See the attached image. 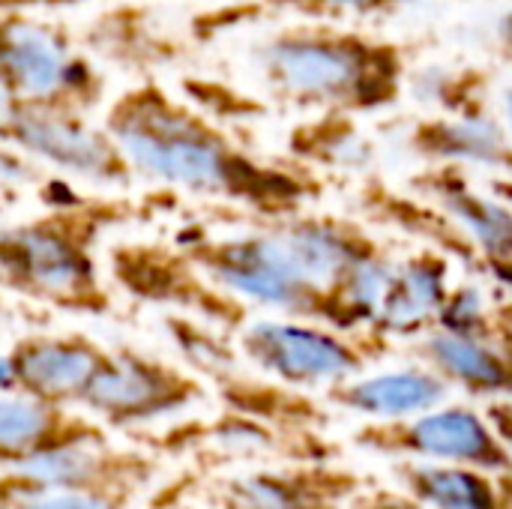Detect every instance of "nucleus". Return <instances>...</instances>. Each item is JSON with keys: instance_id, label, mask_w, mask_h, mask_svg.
I'll return each instance as SVG.
<instances>
[{"instance_id": "1", "label": "nucleus", "mask_w": 512, "mask_h": 509, "mask_svg": "<svg viewBox=\"0 0 512 509\" xmlns=\"http://www.w3.org/2000/svg\"><path fill=\"white\" fill-rule=\"evenodd\" d=\"M102 123L123 150L132 174L165 189L237 207L255 222L309 210L327 192L321 174L291 159L273 162L252 153L210 114L174 96L153 75H144L105 102Z\"/></svg>"}, {"instance_id": "2", "label": "nucleus", "mask_w": 512, "mask_h": 509, "mask_svg": "<svg viewBox=\"0 0 512 509\" xmlns=\"http://www.w3.org/2000/svg\"><path fill=\"white\" fill-rule=\"evenodd\" d=\"M249 60L273 99L309 114L333 111L363 120L408 96V48L345 21L282 24L252 45Z\"/></svg>"}, {"instance_id": "3", "label": "nucleus", "mask_w": 512, "mask_h": 509, "mask_svg": "<svg viewBox=\"0 0 512 509\" xmlns=\"http://www.w3.org/2000/svg\"><path fill=\"white\" fill-rule=\"evenodd\" d=\"M135 216L129 198L96 195L0 225V291L78 318L111 315L114 294L102 276L99 246Z\"/></svg>"}, {"instance_id": "4", "label": "nucleus", "mask_w": 512, "mask_h": 509, "mask_svg": "<svg viewBox=\"0 0 512 509\" xmlns=\"http://www.w3.org/2000/svg\"><path fill=\"white\" fill-rule=\"evenodd\" d=\"M174 243L225 294L285 318H324V291L315 288L285 249L270 222L234 234H213L204 225H183Z\"/></svg>"}, {"instance_id": "5", "label": "nucleus", "mask_w": 512, "mask_h": 509, "mask_svg": "<svg viewBox=\"0 0 512 509\" xmlns=\"http://www.w3.org/2000/svg\"><path fill=\"white\" fill-rule=\"evenodd\" d=\"M0 144L24 153L36 165H48L99 189H129L135 174L105 129L87 111L24 99L0 87Z\"/></svg>"}, {"instance_id": "6", "label": "nucleus", "mask_w": 512, "mask_h": 509, "mask_svg": "<svg viewBox=\"0 0 512 509\" xmlns=\"http://www.w3.org/2000/svg\"><path fill=\"white\" fill-rule=\"evenodd\" d=\"M0 87L93 114L105 105L108 81L78 39L36 12H0Z\"/></svg>"}, {"instance_id": "7", "label": "nucleus", "mask_w": 512, "mask_h": 509, "mask_svg": "<svg viewBox=\"0 0 512 509\" xmlns=\"http://www.w3.org/2000/svg\"><path fill=\"white\" fill-rule=\"evenodd\" d=\"M240 354L288 387H333L366 372L384 342L306 318H264L240 327Z\"/></svg>"}, {"instance_id": "8", "label": "nucleus", "mask_w": 512, "mask_h": 509, "mask_svg": "<svg viewBox=\"0 0 512 509\" xmlns=\"http://www.w3.org/2000/svg\"><path fill=\"white\" fill-rule=\"evenodd\" d=\"M111 282L138 303L192 315L210 327L240 330L246 303L216 288L177 243L123 240L108 249Z\"/></svg>"}, {"instance_id": "9", "label": "nucleus", "mask_w": 512, "mask_h": 509, "mask_svg": "<svg viewBox=\"0 0 512 509\" xmlns=\"http://www.w3.org/2000/svg\"><path fill=\"white\" fill-rule=\"evenodd\" d=\"M360 450L396 459L468 465L495 477L512 474V453L492 423L468 405H438L405 420H372L354 432Z\"/></svg>"}, {"instance_id": "10", "label": "nucleus", "mask_w": 512, "mask_h": 509, "mask_svg": "<svg viewBox=\"0 0 512 509\" xmlns=\"http://www.w3.org/2000/svg\"><path fill=\"white\" fill-rule=\"evenodd\" d=\"M201 399V384L183 369L150 354L120 348L105 351L81 405L114 426L150 423L177 414Z\"/></svg>"}, {"instance_id": "11", "label": "nucleus", "mask_w": 512, "mask_h": 509, "mask_svg": "<svg viewBox=\"0 0 512 509\" xmlns=\"http://www.w3.org/2000/svg\"><path fill=\"white\" fill-rule=\"evenodd\" d=\"M411 186L447 219L459 240L489 267L492 279L512 291V198L477 183L474 171L423 165Z\"/></svg>"}, {"instance_id": "12", "label": "nucleus", "mask_w": 512, "mask_h": 509, "mask_svg": "<svg viewBox=\"0 0 512 509\" xmlns=\"http://www.w3.org/2000/svg\"><path fill=\"white\" fill-rule=\"evenodd\" d=\"M405 147L423 165H453L512 177V138L495 108L426 114L405 132Z\"/></svg>"}, {"instance_id": "13", "label": "nucleus", "mask_w": 512, "mask_h": 509, "mask_svg": "<svg viewBox=\"0 0 512 509\" xmlns=\"http://www.w3.org/2000/svg\"><path fill=\"white\" fill-rule=\"evenodd\" d=\"M15 390L48 405H81L105 348L81 333H30L9 351Z\"/></svg>"}, {"instance_id": "14", "label": "nucleus", "mask_w": 512, "mask_h": 509, "mask_svg": "<svg viewBox=\"0 0 512 509\" xmlns=\"http://www.w3.org/2000/svg\"><path fill=\"white\" fill-rule=\"evenodd\" d=\"M453 288V267L444 249L420 246L396 258L390 285L369 327L378 342L420 339L438 324V312Z\"/></svg>"}, {"instance_id": "15", "label": "nucleus", "mask_w": 512, "mask_h": 509, "mask_svg": "<svg viewBox=\"0 0 512 509\" xmlns=\"http://www.w3.org/2000/svg\"><path fill=\"white\" fill-rule=\"evenodd\" d=\"M270 225L282 237L300 273L321 291L384 246L363 222L336 213H312V207L285 219H273Z\"/></svg>"}, {"instance_id": "16", "label": "nucleus", "mask_w": 512, "mask_h": 509, "mask_svg": "<svg viewBox=\"0 0 512 509\" xmlns=\"http://www.w3.org/2000/svg\"><path fill=\"white\" fill-rule=\"evenodd\" d=\"M420 363L450 387L477 399H512V324L501 321L492 336H456L429 330L417 339Z\"/></svg>"}, {"instance_id": "17", "label": "nucleus", "mask_w": 512, "mask_h": 509, "mask_svg": "<svg viewBox=\"0 0 512 509\" xmlns=\"http://www.w3.org/2000/svg\"><path fill=\"white\" fill-rule=\"evenodd\" d=\"M363 486L351 471L306 465L237 477L222 486L219 501L225 509H348Z\"/></svg>"}, {"instance_id": "18", "label": "nucleus", "mask_w": 512, "mask_h": 509, "mask_svg": "<svg viewBox=\"0 0 512 509\" xmlns=\"http://www.w3.org/2000/svg\"><path fill=\"white\" fill-rule=\"evenodd\" d=\"M450 393L453 387L426 363L378 375L360 372L342 384L327 387V399L333 405L366 420H405L444 405Z\"/></svg>"}, {"instance_id": "19", "label": "nucleus", "mask_w": 512, "mask_h": 509, "mask_svg": "<svg viewBox=\"0 0 512 509\" xmlns=\"http://www.w3.org/2000/svg\"><path fill=\"white\" fill-rule=\"evenodd\" d=\"M285 156L315 174H366L378 159V144L360 117L318 111L285 132Z\"/></svg>"}, {"instance_id": "20", "label": "nucleus", "mask_w": 512, "mask_h": 509, "mask_svg": "<svg viewBox=\"0 0 512 509\" xmlns=\"http://www.w3.org/2000/svg\"><path fill=\"white\" fill-rule=\"evenodd\" d=\"M96 438L99 432L93 426L72 420L60 405L24 393H0V462H24L60 444Z\"/></svg>"}, {"instance_id": "21", "label": "nucleus", "mask_w": 512, "mask_h": 509, "mask_svg": "<svg viewBox=\"0 0 512 509\" xmlns=\"http://www.w3.org/2000/svg\"><path fill=\"white\" fill-rule=\"evenodd\" d=\"M393 480L429 509H507L495 474L423 459H396Z\"/></svg>"}, {"instance_id": "22", "label": "nucleus", "mask_w": 512, "mask_h": 509, "mask_svg": "<svg viewBox=\"0 0 512 509\" xmlns=\"http://www.w3.org/2000/svg\"><path fill=\"white\" fill-rule=\"evenodd\" d=\"M396 267V252L390 246L375 249L357 261L339 282L324 291V318L321 324L342 333H369L384 291Z\"/></svg>"}, {"instance_id": "23", "label": "nucleus", "mask_w": 512, "mask_h": 509, "mask_svg": "<svg viewBox=\"0 0 512 509\" xmlns=\"http://www.w3.org/2000/svg\"><path fill=\"white\" fill-rule=\"evenodd\" d=\"M492 75L480 66L429 63L408 72V96L423 102L432 114H468L492 108Z\"/></svg>"}, {"instance_id": "24", "label": "nucleus", "mask_w": 512, "mask_h": 509, "mask_svg": "<svg viewBox=\"0 0 512 509\" xmlns=\"http://www.w3.org/2000/svg\"><path fill=\"white\" fill-rule=\"evenodd\" d=\"M261 9V15H294L306 21H384L405 9H411L417 0H249Z\"/></svg>"}, {"instance_id": "25", "label": "nucleus", "mask_w": 512, "mask_h": 509, "mask_svg": "<svg viewBox=\"0 0 512 509\" xmlns=\"http://www.w3.org/2000/svg\"><path fill=\"white\" fill-rule=\"evenodd\" d=\"M498 324L495 303L477 282H453L435 327L456 336H492Z\"/></svg>"}, {"instance_id": "26", "label": "nucleus", "mask_w": 512, "mask_h": 509, "mask_svg": "<svg viewBox=\"0 0 512 509\" xmlns=\"http://www.w3.org/2000/svg\"><path fill=\"white\" fill-rule=\"evenodd\" d=\"M165 330L171 333L174 345L189 360V366H195L198 372L216 378L234 369V354L222 342V336H216V327L210 330V324H201L192 315H168Z\"/></svg>"}, {"instance_id": "27", "label": "nucleus", "mask_w": 512, "mask_h": 509, "mask_svg": "<svg viewBox=\"0 0 512 509\" xmlns=\"http://www.w3.org/2000/svg\"><path fill=\"white\" fill-rule=\"evenodd\" d=\"M42 180V168L24 153L0 144V186H36Z\"/></svg>"}, {"instance_id": "28", "label": "nucleus", "mask_w": 512, "mask_h": 509, "mask_svg": "<svg viewBox=\"0 0 512 509\" xmlns=\"http://www.w3.org/2000/svg\"><path fill=\"white\" fill-rule=\"evenodd\" d=\"M348 509H429L426 504H420L417 498H411L402 489H384V486H363Z\"/></svg>"}, {"instance_id": "29", "label": "nucleus", "mask_w": 512, "mask_h": 509, "mask_svg": "<svg viewBox=\"0 0 512 509\" xmlns=\"http://www.w3.org/2000/svg\"><path fill=\"white\" fill-rule=\"evenodd\" d=\"M18 509H120L105 495H81V492H63V495H48V498H33Z\"/></svg>"}, {"instance_id": "30", "label": "nucleus", "mask_w": 512, "mask_h": 509, "mask_svg": "<svg viewBox=\"0 0 512 509\" xmlns=\"http://www.w3.org/2000/svg\"><path fill=\"white\" fill-rule=\"evenodd\" d=\"M486 420L492 423L495 435L504 441V447L512 453V402L510 399H492Z\"/></svg>"}, {"instance_id": "31", "label": "nucleus", "mask_w": 512, "mask_h": 509, "mask_svg": "<svg viewBox=\"0 0 512 509\" xmlns=\"http://www.w3.org/2000/svg\"><path fill=\"white\" fill-rule=\"evenodd\" d=\"M87 0H0V12H57V9H75Z\"/></svg>"}, {"instance_id": "32", "label": "nucleus", "mask_w": 512, "mask_h": 509, "mask_svg": "<svg viewBox=\"0 0 512 509\" xmlns=\"http://www.w3.org/2000/svg\"><path fill=\"white\" fill-rule=\"evenodd\" d=\"M492 42H495V54L512 66V6L510 9H504L498 18H495V24H492Z\"/></svg>"}, {"instance_id": "33", "label": "nucleus", "mask_w": 512, "mask_h": 509, "mask_svg": "<svg viewBox=\"0 0 512 509\" xmlns=\"http://www.w3.org/2000/svg\"><path fill=\"white\" fill-rule=\"evenodd\" d=\"M498 114H501V120L507 123V132H510L512 138V84H507V87L501 90V96H498Z\"/></svg>"}, {"instance_id": "34", "label": "nucleus", "mask_w": 512, "mask_h": 509, "mask_svg": "<svg viewBox=\"0 0 512 509\" xmlns=\"http://www.w3.org/2000/svg\"><path fill=\"white\" fill-rule=\"evenodd\" d=\"M0 393H18L15 390V375H12V366H9L6 354H0Z\"/></svg>"}, {"instance_id": "35", "label": "nucleus", "mask_w": 512, "mask_h": 509, "mask_svg": "<svg viewBox=\"0 0 512 509\" xmlns=\"http://www.w3.org/2000/svg\"><path fill=\"white\" fill-rule=\"evenodd\" d=\"M498 480H501V489H504V507L512 509V474H504Z\"/></svg>"}, {"instance_id": "36", "label": "nucleus", "mask_w": 512, "mask_h": 509, "mask_svg": "<svg viewBox=\"0 0 512 509\" xmlns=\"http://www.w3.org/2000/svg\"><path fill=\"white\" fill-rule=\"evenodd\" d=\"M9 306H6V300H3V294H0V333L6 330V324H9Z\"/></svg>"}, {"instance_id": "37", "label": "nucleus", "mask_w": 512, "mask_h": 509, "mask_svg": "<svg viewBox=\"0 0 512 509\" xmlns=\"http://www.w3.org/2000/svg\"><path fill=\"white\" fill-rule=\"evenodd\" d=\"M510 294H512V291H510Z\"/></svg>"}]
</instances>
